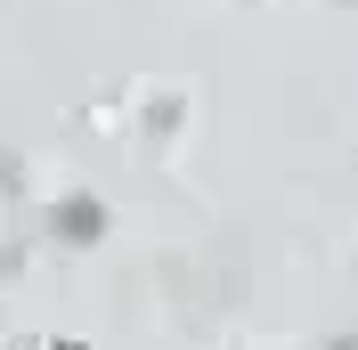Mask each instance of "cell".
<instances>
[{"label":"cell","instance_id":"obj_1","mask_svg":"<svg viewBox=\"0 0 358 350\" xmlns=\"http://www.w3.org/2000/svg\"><path fill=\"white\" fill-rule=\"evenodd\" d=\"M0 244H8V179H0Z\"/></svg>","mask_w":358,"mask_h":350}]
</instances>
